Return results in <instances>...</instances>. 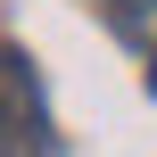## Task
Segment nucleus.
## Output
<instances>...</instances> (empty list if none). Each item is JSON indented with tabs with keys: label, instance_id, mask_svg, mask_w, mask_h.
Instances as JSON below:
<instances>
[{
	"label": "nucleus",
	"instance_id": "nucleus-1",
	"mask_svg": "<svg viewBox=\"0 0 157 157\" xmlns=\"http://www.w3.org/2000/svg\"><path fill=\"white\" fill-rule=\"evenodd\" d=\"M33 149V66L25 50H0V157Z\"/></svg>",
	"mask_w": 157,
	"mask_h": 157
},
{
	"label": "nucleus",
	"instance_id": "nucleus-2",
	"mask_svg": "<svg viewBox=\"0 0 157 157\" xmlns=\"http://www.w3.org/2000/svg\"><path fill=\"white\" fill-rule=\"evenodd\" d=\"M108 17H116V33L149 41V25H157V0H108Z\"/></svg>",
	"mask_w": 157,
	"mask_h": 157
},
{
	"label": "nucleus",
	"instance_id": "nucleus-3",
	"mask_svg": "<svg viewBox=\"0 0 157 157\" xmlns=\"http://www.w3.org/2000/svg\"><path fill=\"white\" fill-rule=\"evenodd\" d=\"M149 91H157V58H149Z\"/></svg>",
	"mask_w": 157,
	"mask_h": 157
}]
</instances>
